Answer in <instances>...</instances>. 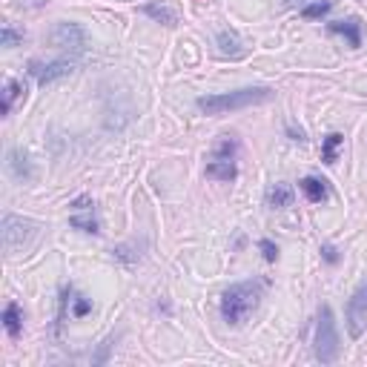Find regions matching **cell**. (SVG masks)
Segmentation results:
<instances>
[{"mask_svg": "<svg viewBox=\"0 0 367 367\" xmlns=\"http://www.w3.org/2000/svg\"><path fill=\"white\" fill-rule=\"evenodd\" d=\"M273 89L267 86H244L236 92H218V95H204L198 98V109L207 115H227V112H236V109H247V106H258L273 101Z\"/></svg>", "mask_w": 367, "mask_h": 367, "instance_id": "1", "label": "cell"}, {"mask_svg": "<svg viewBox=\"0 0 367 367\" xmlns=\"http://www.w3.org/2000/svg\"><path fill=\"white\" fill-rule=\"evenodd\" d=\"M261 284L258 281H238L224 290L221 296V316L227 324H241L258 307Z\"/></svg>", "mask_w": 367, "mask_h": 367, "instance_id": "2", "label": "cell"}, {"mask_svg": "<svg viewBox=\"0 0 367 367\" xmlns=\"http://www.w3.org/2000/svg\"><path fill=\"white\" fill-rule=\"evenodd\" d=\"M339 330H336V319L330 307L319 310V324H316V359L321 364H333L339 359Z\"/></svg>", "mask_w": 367, "mask_h": 367, "instance_id": "3", "label": "cell"}, {"mask_svg": "<svg viewBox=\"0 0 367 367\" xmlns=\"http://www.w3.org/2000/svg\"><path fill=\"white\" fill-rule=\"evenodd\" d=\"M35 236H37V224L32 218L12 216V212L3 216V247H6V253H17V250H23Z\"/></svg>", "mask_w": 367, "mask_h": 367, "instance_id": "4", "label": "cell"}, {"mask_svg": "<svg viewBox=\"0 0 367 367\" xmlns=\"http://www.w3.org/2000/svg\"><path fill=\"white\" fill-rule=\"evenodd\" d=\"M52 44L55 49L69 52V55H84L89 41H86V29L78 23H57L52 29Z\"/></svg>", "mask_w": 367, "mask_h": 367, "instance_id": "5", "label": "cell"}, {"mask_svg": "<svg viewBox=\"0 0 367 367\" xmlns=\"http://www.w3.org/2000/svg\"><path fill=\"white\" fill-rule=\"evenodd\" d=\"M347 330L353 339H359L367 330V284H361L353 299L347 301Z\"/></svg>", "mask_w": 367, "mask_h": 367, "instance_id": "6", "label": "cell"}, {"mask_svg": "<svg viewBox=\"0 0 367 367\" xmlns=\"http://www.w3.org/2000/svg\"><path fill=\"white\" fill-rule=\"evenodd\" d=\"M72 64L69 61H29V75L41 84V86H49L55 81H61V78H69L72 75Z\"/></svg>", "mask_w": 367, "mask_h": 367, "instance_id": "7", "label": "cell"}, {"mask_svg": "<svg viewBox=\"0 0 367 367\" xmlns=\"http://www.w3.org/2000/svg\"><path fill=\"white\" fill-rule=\"evenodd\" d=\"M229 149H233V144H229V141H224V144L218 147V158H212V161L207 164V178H216V181H236L238 169H236L233 156H227Z\"/></svg>", "mask_w": 367, "mask_h": 367, "instance_id": "8", "label": "cell"}, {"mask_svg": "<svg viewBox=\"0 0 367 367\" xmlns=\"http://www.w3.org/2000/svg\"><path fill=\"white\" fill-rule=\"evenodd\" d=\"M216 44H218V52L224 57H229V61H238V57H244V52H247L244 41L238 37V32H233V29H221L218 37H216Z\"/></svg>", "mask_w": 367, "mask_h": 367, "instance_id": "9", "label": "cell"}, {"mask_svg": "<svg viewBox=\"0 0 367 367\" xmlns=\"http://www.w3.org/2000/svg\"><path fill=\"white\" fill-rule=\"evenodd\" d=\"M327 32H330V35H341L353 49L361 46V23H359V17H347V21L327 23Z\"/></svg>", "mask_w": 367, "mask_h": 367, "instance_id": "10", "label": "cell"}, {"mask_svg": "<svg viewBox=\"0 0 367 367\" xmlns=\"http://www.w3.org/2000/svg\"><path fill=\"white\" fill-rule=\"evenodd\" d=\"M144 15L152 17V21L164 23V26H176L178 23V15L172 12L164 0H149V3H144Z\"/></svg>", "mask_w": 367, "mask_h": 367, "instance_id": "11", "label": "cell"}, {"mask_svg": "<svg viewBox=\"0 0 367 367\" xmlns=\"http://www.w3.org/2000/svg\"><path fill=\"white\" fill-rule=\"evenodd\" d=\"M9 172L17 178V181H29L35 176V169L29 164V156L21 149H9Z\"/></svg>", "mask_w": 367, "mask_h": 367, "instance_id": "12", "label": "cell"}, {"mask_svg": "<svg viewBox=\"0 0 367 367\" xmlns=\"http://www.w3.org/2000/svg\"><path fill=\"white\" fill-rule=\"evenodd\" d=\"M299 187H301V192H304V196L310 198L313 204H321V201H327V196H330V189H327V181H324V178H316V176L301 178Z\"/></svg>", "mask_w": 367, "mask_h": 367, "instance_id": "13", "label": "cell"}, {"mask_svg": "<svg viewBox=\"0 0 367 367\" xmlns=\"http://www.w3.org/2000/svg\"><path fill=\"white\" fill-rule=\"evenodd\" d=\"M3 327H6V333L12 339L21 336V330H23V313H21V307H17V301H9L3 307Z\"/></svg>", "mask_w": 367, "mask_h": 367, "instance_id": "14", "label": "cell"}, {"mask_svg": "<svg viewBox=\"0 0 367 367\" xmlns=\"http://www.w3.org/2000/svg\"><path fill=\"white\" fill-rule=\"evenodd\" d=\"M290 204H293V189H290L287 184H273V187L267 189V207L287 209Z\"/></svg>", "mask_w": 367, "mask_h": 367, "instance_id": "15", "label": "cell"}, {"mask_svg": "<svg viewBox=\"0 0 367 367\" xmlns=\"http://www.w3.org/2000/svg\"><path fill=\"white\" fill-rule=\"evenodd\" d=\"M17 98H26V86H23L21 81L9 78V81H6V86H3V115H9V112H12V106H15V101H17Z\"/></svg>", "mask_w": 367, "mask_h": 367, "instance_id": "16", "label": "cell"}, {"mask_svg": "<svg viewBox=\"0 0 367 367\" xmlns=\"http://www.w3.org/2000/svg\"><path fill=\"white\" fill-rule=\"evenodd\" d=\"M341 144H344V135H339V132L327 135L324 144H321V161L324 164H336V152H339Z\"/></svg>", "mask_w": 367, "mask_h": 367, "instance_id": "17", "label": "cell"}, {"mask_svg": "<svg viewBox=\"0 0 367 367\" xmlns=\"http://www.w3.org/2000/svg\"><path fill=\"white\" fill-rule=\"evenodd\" d=\"M330 9H333V0H313V3L301 6V17L304 21H319V17H324Z\"/></svg>", "mask_w": 367, "mask_h": 367, "instance_id": "18", "label": "cell"}, {"mask_svg": "<svg viewBox=\"0 0 367 367\" xmlns=\"http://www.w3.org/2000/svg\"><path fill=\"white\" fill-rule=\"evenodd\" d=\"M69 224L75 227V229H81V233H98V221H95V216H92V209L86 212V216H81V212H72V218H69Z\"/></svg>", "mask_w": 367, "mask_h": 367, "instance_id": "19", "label": "cell"}, {"mask_svg": "<svg viewBox=\"0 0 367 367\" xmlns=\"http://www.w3.org/2000/svg\"><path fill=\"white\" fill-rule=\"evenodd\" d=\"M0 41H3L6 49H12V46H17V44L23 41V35H17L12 23H3V29H0Z\"/></svg>", "mask_w": 367, "mask_h": 367, "instance_id": "20", "label": "cell"}, {"mask_svg": "<svg viewBox=\"0 0 367 367\" xmlns=\"http://www.w3.org/2000/svg\"><path fill=\"white\" fill-rule=\"evenodd\" d=\"M258 250H261L264 261H276V258H279V247L270 241V238H261V241H258Z\"/></svg>", "mask_w": 367, "mask_h": 367, "instance_id": "21", "label": "cell"}, {"mask_svg": "<svg viewBox=\"0 0 367 367\" xmlns=\"http://www.w3.org/2000/svg\"><path fill=\"white\" fill-rule=\"evenodd\" d=\"M321 258H324L327 264H339V250H336L333 244H324V247H321Z\"/></svg>", "mask_w": 367, "mask_h": 367, "instance_id": "22", "label": "cell"}, {"mask_svg": "<svg viewBox=\"0 0 367 367\" xmlns=\"http://www.w3.org/2000/svg\"><path fill=\"white\" fill-rule=\"evenodd\" d=\"M89 310H92V301H89V299H84V296L75 299V316L81 319V316H86Z\"/></svg>", "mask_w": 367, "mask_h": 367, "instance_id": "23", "label": "cell"}, {"mask_svg": "<svg viewBox=\"0 0 367 367\" xmlns=\"http://www.w3.org/2000/svg\"><path fill=\"white\" fill-rule=\"evenodd\" d=\"M287 132H290V138H293V141H304V132H301V129H299V132H296V129H293V126H290V129H287Z\"/></svg>", "mask_w": 367, "mask_h": 367, "instance_id": "24", "label": "cell"}, {"mask_svg": "<svg viewBox=\"0 0 367 367\" xmlns=\"http://www.w3.org/2000/svg\"><path fill=\"white\" fill-rule=\"evenodd\" d=\"M284 3H287V6H296V3H301V0H284Z\"/></svg>", "mask_w": 367, "mask_h": 367, "instance_id": "25", "label": "cell"}]
</instances>
